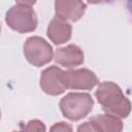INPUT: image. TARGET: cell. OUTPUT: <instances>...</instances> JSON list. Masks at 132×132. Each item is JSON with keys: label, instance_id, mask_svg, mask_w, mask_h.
<instances>
[{"label": "cell", "instance_id": "6da1fadb", "mask_svg": "<svg viewBox=\"0 0 132 132\" xmlns=\"http://www.w3.org/2000/svg\"><path fill=\"white\" fill-rule=\"evenodd\" d=\"M96 97L98 102L102 105V108L108 114L126 118L131 111V103L124 96L121 88L111 81L101 82L96 91Z\"/></svg>", "mask_w": 132, "mask_h": 132}, {"label": "cell", "instance_id": "7a4b0ae2", "mask_svg": "<svg viewBox=\"0 0 132 132\" xmlns=\"http://www.w3.org/2000/svg\"><path fill=\"white\" fill-rule=\"evenodd\" d=\"M34 1H18L6 13L5 21L14 31L31 32L37 27V18L33 9Z\"/></svg>", "mask_w": 132, "mask_h": 132}, {"label": "cell", "instance_id": "3957f363", "mask_svg": "<svg viewBox=\"0 0 132 132\" xmlns=\"http://www.w3.org/2000/svg\"><path fill=\"white\" fill-rule=\"evenodd\" d=\"M94 101L87 93H69L60 101V109L65 118L78 121L85 118L93 107Z\"/></svg>", "mask_w": 132, "mask_h": 132}, {"label": "cell", "instance_id": "277c9868", "mask_svg": "<svg viewBox=\"0 0 132 132\" xmlns=\"http://www.w3.org/2000/svg\"><path fill=\"white\" fill-rule=\"evenodd\" d=\"M26 59L34 66H43L53 58V48L43 38L38 36L29 37L24 44Z\"/></svg>", "mask_w": 132, "mask_h": 132}, {"label": "cell", "instance_id": "5b68a950", "mask_svg": "<svg viewBox=\"0 0 132 132\" xmlns=\"http://www.w3.org/2000/svg\"><path fill=\"white\" fill-rule=\"evenodd\" d=\"M40 87L48 95H60L68 89L67 74L57 66L46 68L40 77Z\"/></svg>", "mask_w": 132, "mask_h": 132}, {"label": "cell", "instance_id": "8992f818", "mask_svg": "<svg viewBox=\"0 0 132 132\" xmlns=\"http://www.w3.org/2000/svg\"><path fill=\"white\" fill-rule=\"evenodd\" d=\"M68 89L91 90L98 84L95 73L89 69H74L66 71Z\"/></svg>", "mask_w": 132, "mask_h": 132}, {"label": "cell", "instance_id": "52a82bcc", "mask_svg": "<svg viewBox=\"0 0 132 132\" xmlns=\"http://www.w3.org/2000/svg\"><path fill=\"white\" fill-rule=\"evenodd\" d=\"M56 14L58 18L66 21L75 22L79 20L86 9V3L81 1H56Z\"/></svg>", "mask_w": 132, "mask_h": 132}, {"label": "cell", "instance_id": "ba28073f", "mask_svg": "<svg viewBox=\"0 0 132 132\" xmlns=\"http://www.w3.org/2000/svg\"><path fill=\"white\" fill-rule=\"evenodd\" d=\"M56 62L64 67L78 66L84 62V53L75 44H69L65 47H60L56 51Z\"/></svg>", "mask_w": 132, "mask_h": 132}, {"label": "cell", "instance_id": "9c48e42d", "mask_svg": "<svg viewBox=\"0 0 132 132\" xmlns=\"http://www.w3.org/2000/svg\"><path fill=\"white\" fill-rule=\"evenodd\" d=\"M47 36L56 44L64 43L71 37V26L66 21L55 16L47 27Z\"/></svg>", "mask_w": 132, "mask_h": 132}, {"label": "cell", "instance_id": "30bf717a", "mask_svg": "<svg viewBox=\"0 0 132 132\" xmlns=\"http://www.w3.org/2000/svg\"><path fill=\"white\" fill-rule=\"evenodd\" d=\"M90 123L97 130V132H122V121L111 114H97L90 120Z\"/></svg>", "mask_w": 132, "mask_h": 132}, {"label": "cell", "instance_id": "8fae6325", "mask_svg": "<svg viewBox=\"0 0 132 132\" xmlns=\"http://www.w3.org/2000/svg\"><path fill=\"white\" fill-rule=\"evenodd\" d=\"M13 132H45V126L42 122L38 120H32L29 121L22 130Z\"/></svg>", "mask_w": 132, "mask_h": 132}, {"label": "cell", "instance_id": "7c38bea8", "mask_svg": "<svg viewBox=\"0 0 132 132\" xmlns=\"http://www.w3.org/2000/svg\"><path fill=\"white\" fill-rule=\"evenodd\" d=\"M50 132H72V128L69 124L65 122H60V123L54 124L51 127Z\"/></svg>", "mask_w": 132, "mask_h": 132}, {"label": "cell", "instance_id": "4fadbf2b", "mask_svg": "<svg viewBox=\"0 0 132 132\" xmlns=\"http://www.w3.org/2000/svg\"><path fill=\"white\" fill-rule=\"evenodd\" d=\"M77 132H97V130L93 127V125L90 122H85L78 127Z\"/></svg>", "mask_w": 132, "mask_h": 132}]
</instances>
